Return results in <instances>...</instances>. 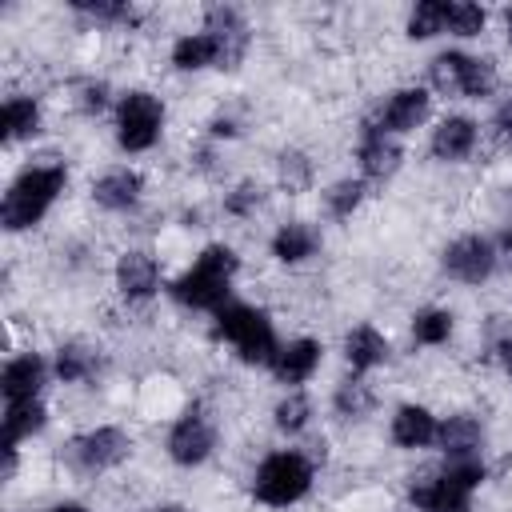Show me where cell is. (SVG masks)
Returning a JSON list of instances; mask_svg holds the SVG:
<instances>
[{"instance_id":"6da1fadb","label":"cell","mask_w":512,"mask_h":512,"mask_svg":"<svg viewBox=\"0 0 512 512\" xmlns=\"http://www.w3.org/2000/svg\"><path fill=\"white\" fill-rule=\"evenodd\" d=\"M64 188H68V164H60V160L24 164L8 180L4 200H0V224H4V232L8 236L32 232L52 212V204L64 196Z\"/></svg>"},{"instance_id":"7a4b0ae2","label":"cell","mask_w":512,"mask_h":512,"mask_svg":"<svg viewBox=\"0 0 512 512\" xmlns=\"http://www.w3.org/2000/svg\"><path fill=\"white\" fill-rule=\"evenodd\" d=\"M240 272V256L232 244H204L196 260L168 284V296L188 312H220L232 304V284Z\"/></svg>"},{"instance_id":"3957f363","label":"cell","mask_w":512,"mask_h":512,"mask_svg":"<svg viewBox=\"0 0 512 512\" xmlns=\"http://www.w3.org/2000/svg\"><path fill=\"white\" fill-rule=\"evenodd\" d=\"M484 480V456H448L436 472H424L408 484V504L416 512H472V492Z\"/></svg>"},{"instance_id":"277c9868","label":"cell","mask_w":512,"mask_h":512,"mask_svg":"<svg viewBox=\"0 0 512 512\" xmlns=\"http://www.w3.org/2000/svg\"><path fill=\"white\" fill-rule=\"evenodd\" d=\"M312 480H316V464L308 452L276 448V452L260 456V464L252 472V500L264 508H292L312 492Z\"/></svg>"},{"instance_id":"5b68a950","label":"cell","mask_w":512,"mask_h":512,"mask_svg":"<svg viewBox=\"0 0 512 512\" xmlns=\"http://www.w3.org/2000/svg\"><path fill=\"white\" fill-rule=\"evenodd\" d=\"M216 336L236 352L240 364H252V368H268L272 356L280 352V336L272 328V316L256 304H224L216 312Z\"/></svg>"},{"instance_id":"8992f818","label":"cell","mask_w":512,"mask_h":512,"mask_svg":"<svg viewBox=\"0 0 512 512\" xmlns=\"http://www.w3.org/2000/svg\"><path fill=\"white\" fill-rule=\"evenodd\" d=\"M164 100L148 88H128L116 96V148L128 152V156H140V152H152L164 136Z\"/></svg>"},{"instance_id":"52a82bcc","label":"cell","mask_w":512,"mask_h":512,"mask_svg":"<svg viewBox=\"0 0 512 512\" xmlns=\"http://www.w3.org/2000/svg\"><path fill=\"white\" fill-rule=\"evenodd\" d=\"M428 80L436 92L444 96H460V100H484L496 92V64L488 56H472V52H460V48H448V52H436L428 60Z\"/></svg>"},{"instance_id":"ba28073f","label":"cell","mask_w":512,"mask_h":512,"mask_svg":"<svg viewBox=\"0 0 512 512\" xmlns=\"http://www.w3.org/2000/svg\"><path fill=\"white\" fill-rule=\"evenodd\" d=\"M128 456H132V436H128L120 424L84 428V432H76V436L64 444V460H68V468L80 472V476H104V472L120 468Z\"/></svg>"},{"instance_id":"9c48e42d","label":"cell","mask_w":512,"mask_h":512,"mask_svg":"<svg viewBox=\"0 0 512 512\" xmlns=\"http://www.w3.org/2000/svg\"><path fill=\"white\" fill-rule=\"evenodd\" d=\"M440 268H444L448 280H456V284H464V288H480V284H488V280L496 276V268H500V248H496L492 236L464 232V236H456V240L444 244Z\"/></svg>"},{"instance_id":"30bf717a","label":"cell","mask_w":512,"mask_h":512,"mask_svg":"<svg viewBox=\"0 0 512 512\" xmlns=\"http://www.w3.org/2000/svg\"><path fill=\"white\" fill-rule=\"evenodd\" d=\"M164 452L176 468H200L204 460H212L216 452V424L204 408H188L172 420L168 436H164Z\"/></svg>"},{"instance_id":"8fae6325","label":"cell","mask_w":512,"mask_h":512,"mask_svg":"<svg viewBox=\"0 0 512 512\" xmlns=\"http://www.w3.org/2000/svg\"><path fill=\"white\" fill-rule=\"evenodd\" d=\"M404 164V148L396 136H388L372 116L360 124V136H356V168H360V180L364 184H384L400 172Z\"/></svg>"},{"instance_id":"7c38bea8","label":"cell","mask_w":512,"mask_h":512,"mask_svg":"<svg viewBox=\"0 0 512 512\" xmlns=\"http://www.w3.org/2000/svg\"><path fill=\"white\" fill-rule=\"evenodd\" d=\"M112 284H116L120 300L148 304L160 292V260L148 248H124L112 264Z\"/></svg>"},{"instance_id":"4fadbf2b","label":"cell","mask_w":512,"mask_h":512,"mask_svg":"<svg viewBox=\"0 0 512 512\" xmlns=\"http://www.w3.org/2000/svg\"><path fill=\"white\" fill-rule=\"evenodd\" d=\"M432 116V92L420 88V84H404V88H392L384 96V104L376 108V124L388 132V136H408L416 132L424 120Z\"/></svg>"},{"instance_id":"5bb4252c","label":"cell","mask_w":512,"mask_h":512,"mask_svg":"<svg viewBox=\"0 0 512 512\" xmlns=\"http://www.w3.org/2000/svg\"><path fill=\"white\" fill-rule=\"evenodd\" d=\"M92 204L100 212H112V216H124V212H136L140 200H144V176L128 164H116L108 172H100L92 180Z\"/></svg>"},{"instance_id":"9a60e30c","label":"cell","mask_w":512,"mask_h":512,"mask_svg":"<svg viewBox=\"0 0 512 512\" xmlns=\"http://www.w3.org/2000/svg\"><path fill=\"white\" fill-rule=\"evenodd\" d=\"M320 360H324V344L316 336H292V340H280V352L272 356L268 372L276 376V384L300 388V384H308L316 376Z\"/></svg>"},{"instance_id":"2e32d148","label":"cell","mask_w":512,"mask_h":512,"mask_svg":"<svg viewBox=\"0 0 512 512\" xmlns=\"http://www.w3.org/2000/svg\"><path fill=\"white\" fill-rule=\"evenodd\" d=\"M52 376V360H44L40 352H16L4 360L0 368V392H4V404L12 400H40L44 384Z\"/></svg>"},{"instance_id":"e0dca14e","label":"cell","mask_w":512,"mask_h":512,"mask_svg":"<svg viewBox=\"0 0 512 512\" xmlns=\"http://www.w3.org/2000/svg\"><path fill=\"white\" fill-rule=\"evenodd\" d=\"M476 144H480V124L464 112H452V116L436 120V128L428 136V156L436 164H460L476 152Z\"/></svg>"},{"instance_id":"ac0fdd59","label":"cell","mask_w":512,"mask_h":512,"mask_svg":"<svg viewBox=\"0 0 512 512\" xmlns=\"http://www.w3.org/2000/svg\"><path fill=\"white\" fill-rule=\"evenodd\" d=\"M436 432H440V416L424 404H400L388 420V440L400 452H420V448H436Z\"/></svg>"},{"instance_id":"d6986e66","label":"cell","mask_w":512,"mask_h":512,"mask_svg":"<svg viewBox=\"0 0 512 512\" xmlns=\"http://www.w3.org/2000/svg\"><path fill=\"white\" fill-rule=\"evenodd\" d=\"M204 28L220 40L224 68H236V64L244 60V52H248V40H252L244 12L232 8V4H212V8H204ZM224 68H220V72H224Z\"/></svg>"},{"instance_id":"ffe728a7","label":"cell","mask_w":512,"mask_h":512,"mask_svg":"<svg viewBox=\"0 0 512 512\" xmlns=\"http://www.w3.org/2000/svg\"><path fill=\"white\" fill-rule=\"evenodd\" d=\"M316 252H320V232H316V224H308V220H284V224H276V232L268 236V256H272L276 264L296 268V264H308Z\"/></svg>"},{"instance_id":"44dd1931","label":"cell","mask_w":512,"mask_h":512,"mask_svg":"<svg viewBox=\"0 0 512 512\" xmlns=\"http://www.w3.org/2000/svg\"><path fill=\"white\" fill-rule=\"evenodd\" d=\"M104 372V356L100 348H92L88 340H64L52 352V380L56 384H92Z\"/></svg>"},{"instance_id":"7402d4cb","label":"cell","mask_w":512,"mask_h":512,"mask_svg":"<svg viewBox=\"0 0 512 512\" xmlns=\"http://www.w3.org/2000/svg\"><path fill=\"white\" fill-rule=\"evenodd\" d=\"M388 356H392V344L376 324H356L344 332V360H348L352 376H368V372L384 368Z\"/></svg>"},{"instance_id":"603a6c76","label":"cell","mask_w":512,"mask_h":512,"mask_svg":"<svg viewBox=\"0 0 512 512\" xmlns=\"http://www.w3.org/2000/svg\"><path fill=\"white\" fill-rule=\"evenodd\" d=\"M168 64L176 72H208V68H224V52H220V40L208 28L180 32L168 48Z\"/></svg>"},{"instance_id":"cb8c5ba5","label":"cell","mask_w":512,"mask_h":512,"mask_svg":"<svg viewBox=\"0 0 512 512\" xmlns=\"http://www.w3.org/2000/svg\"><path fill=\"white\" fill-rule=\"evenodd\" d=\"M40 132H44V104L28 92H12L0 108V140L20 144V140H36Z\"/></svg>"},{"instance_id":"d4e9b609","label":"cell","mask_w":512,"mask_h":512,"mask_svg":"<svg viewBox=\"0 0 512 512\" xmlns=\"http://www.w3.org/2000/svg\"><path fill=\"white\" fill-rule=\"evenodd\" d=\"M436 448L448 456H480L484 452V420L476 412H448L440 416Z\"/></svg>"},{"instance_id":"484cf974","label":"cell","mask_w":512,"mask_h":512,"mask_svg":"<svg viewBox=\"0 0 512 512\" xmlns=\"http://www.w3.org/2000/svg\"><path fill=\"white\" fill-rule=\"evenodd\" d=\"M44 428H48L44 400H12V404H4V416H0V448H20L24 440L40 436Z\"/></svg>"},{"instance_id":"4316f807","label":"cell","mask_w":512,"mask_h":512,"mask_svg":"<svg viewBox=\"0 0 512 512\" xmlns=\"http://www.w3.org/2000/svg\"><path fill=\"white\" fill-rule=\"evenodd\" d=\"M408 332H412V344H420V348H440V344L452 340V332H456V316H452L448 308L428 304V308H416Z\"/></svg>"},{"instance_id":"83f0119b","label":"cell","mask_w":512,"mask_h":512,"mask_svg":"<svg viewBox=\"0 0 512 512\" xmlns=\"http://www.w3.org/2000/svg\"><path fill=\"white\" fill-rule=\"evenodd\" d=\"M372 408H376V392L364 376H348L332 388V412L340 420H364V416H372Z\"/></svg>"},{"instance_id":"f1b7e54d","label":"cell","mask_w":512,"mask_h":512,"mask_svg":"<svg viewBox=\"0 0 512 512\" xmlns=\"http://www.w3.org/2000/svg\"><path fill=\"white\" fill-rule=\"evenodd\" d=\"M312 180H316V164H312L308 152H300V148H284V152L276 156V184H280L288 196L308 192Z\"/></svg>"},{"instance_id":"f546056e","label":"cell","mask_w":512,"mask_h":512,"mask_svg":"<svg viewBox=\"0 0 512 512\" xmlns=\"http://www.w3.org/2000/svg\"><path fill=\"white\" fill-rule=\"evenodd\" d=\"M272 424H276V432H284V436H300V432L312 424V400H308V392L288 388V392L276 400V408H272Z\"/></svg>"},{"instance_id":"4dcf8cb0","label":"cell","mask_w":512,"mask_h":512,"mask_svg":"<svg viewBox=\"0 0 512 512\" xmlns=\"http://www.w3.org/2000/svg\"><path fill=\"white\" fill-rule=\"evenodd\" d=\"M364 196H368V184L356 176H344V180H336V184H328L324 188V212L332 216V220H352L356 212H360V204H364Z\"/></svg>"},{"instance_id":"1f68e13d","label":"cell","mask_w":512,"mask_h":512,"mask_svg":"<svg viewBox=\"0 0 512 512\" xmlns=\"http://www.w3.org/2000/svg\"><path fill=\"white\" fill-rule=\"evenodd\" d=\"M404 32H408V40H432V36L448 32V0H416Z\"/></svg>"},{"instance_id":"d6a6232c","label":"cell","mask_w":512,"mask_h":512,"mask_svg":"<svg viewBox=\"0 0 512 512\" xmlns=\"http://www.w3.org/2000/svg\"><path fill=\"white\" fill-rule=\"evenodd\" d=\"M264 200H268L264 184L240 180V184H232V188L224 192V216H232V220H252V216L264 208Z\"/></svg>"},{"instance_id":"836d02e7","label":"cell","mask_w":512,"mask_h":512,"mask_svg":"<svg viewBox=\"0 0 512 512\" xmlns=\"http://www.w3.org/2000/svg\"><path fill=\"white\" fill-rule=\"evenodd\" d=\"M488 28V12L480 4H468V0H452L448 4V32L460 36V40H472Z\"/></svg>"},{"instance_id":"e575fe53","label":"cell","mask_w":512,"mask_h":512,"mask_svg":"<svg viewBox=\"0 0 512 512\" xmlns=\"http://www.w3.org/2000/svg\"><path fill=\"white\" fill-rule=\"evenodd\" d=\"M80 16L96 20V24H132L136 20V8L132 4H116V0H76L72 4Z\"/></svg>"},{"instance_id":"d590c367","label":"cell","mask_w":512,"mask_h":512,"mask_svg":"<svg viewBox=\"0 0 512 512\" xmlns=\"http://www.w3.org/2000/svg\"><path fill=\"white\" fill-rule=\"evenodd\" d=\"M108 96H112V88H108L104 80H84V84L76 88V108H80L84 116H96V112L108 108Z\"/></svg>"},{"instance_id":"8d00e7d4","label":"cell","mask_w":512,"mask_h":512,"mask_svg":"<svg viewBox=\"0 0 512 512\" xmlns=\"http://www.w3.org/2000/svg\"><path fill=\"white\" fill-rule=\"evenodd\" d=\"M240 132H244V124H240L232 112H216V116L208 120V136H212V140H236Z\"/></svg>"},{"instance_id":"74e56055","label":"cell","mask_w":512,"mask_h":512,"mask_svg":"<svg viewBox=\"0 0 512 512\" xmlns=\"http://www.w3.org/2000/svg\"><path fill=\"white\" fill-rule=\"evenodd\" d=\"M492 136L500 140V144H512V96L508 100H500L496 104V112H492Z\"/></svg>"},{"instance_id":"f35d334b","label":"cell","mask_w":512,"mask_h":512,"mask_svg":"<svg viewBox=\"0 0 512 512\" xmlns=\"http://www.w3.org/2000/svg\"><path fill=\"white\" fill-rule=\"evenodd\" d=\"M496 364H500V368H504V376L512 380V332L496 340Z\"/></svg>"},{"instance_id":"ab89813d","label":"cell","mask_w":512,"mask_h":512,"mask_svg":"<svg viewBox=\"0 0 512 512\" xmlns=\"http://www.w3.org/2000/svg\"><path fill=\"white\" fill-rule=\"evenodd\" d=\"M40 512H88V504H80V500H56V504H48Z\"/></svg>"},{"instance_id":"60d3db41","label":"cell","mask_w":512,"mask_h":512,"mask_svg":"<svg viewBox=\"0 0 512 512\" xmlns=\"http://www.w3.org/2000/svg\"><path fill=\"white\" fill-rule=\"evenodd\" d=\"M496 248H500V256H508V260H512V228H504V232H500Z\"/></svg>"},{"instance_id":"b9f144b4","label":"cell","mask_w":512,"mask_h":512,"mask_svg":"<svg viewBox=\"0 0 512 512\" xmlns=\"http://www.w3.org/2000/svg\"><path fill=\"white\" fill-rule=\"evenodd\" d=\"M152 512H188L184 504H160V508H152Z\"/></svg>"},{"instance_id":"7bdbcfd3","label":"cell","mask_w":512,"mask_h":512,"mask_svg":"<svg viewBox=\"0 0 512 512\" xmlns=\"http://www.w3.org/2000/svg\"><path fill=\"white\" fill-rule=\"evenodd\" d=\"M504 32H508V40H512V8L504 12Z\"/></svg>"}]
</instances>
